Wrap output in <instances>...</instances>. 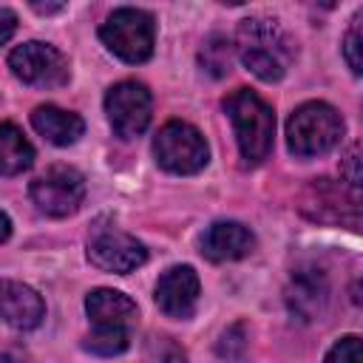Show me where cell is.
I'll use <instances>...</instances> for the list:
<instances>
[{
	"instance_id": "24",
	"label": "cell",
	"mask_w": 363,
	"mask_h": 363,
	"mask_svg": "<svg viewBox=\"0 0 363 363\" xmlns=\"http://www.w3.org/2000/svg\"><path fill=\"white\" fill-rule=\"evenodd\" d=\"M14 31H17V14L9 9H0V45L9 43Z\"/></svg>"
},
{
	"instance_id": "20",
	"label": "cell",
	"mask_w": 363,
	"mask_h": 363,
	"mask_svg": "<svg viewBox=\"0 0 363 363\" xmlns=\"http://www.w3.org/2000/svg\"><path fill=\"white\" fill-rule=\"evenodd\" d=\"M244 349H247V329H244V323H233L218 340V354L224 360H241Z\"/></svg>"
},
{
	"instance_id": "2",
	"label": "cell",
	"mask_w": 363,
	"mask_h": 363,
	"mask_svg": "<svg viewBox=\"0 0 363 363\" xmlns=\"http://www.w3.org/2000/svg\"><path fill=\"white\" fill-rule=\"evenodd\" d=\"M224 111L235 128V139L241 147V156L250 164H258L272 150L275 136V113L272 108L250 88H238L224 99Z\"/></svg>"
},
{
	"instance_id": "12",
	"label": "cell",
	"mask_w": 363,
	"mask_h": 363,
	"mask_svg": "<svg viewBox=\"0 0 363 363\" xmlns=\"http://www.w3.org/2000/svg\"><path fill=\"white\" fill-rule=\"evenodd\" d=\"M0 318L14 329H34L45 318L43 298L20 284V281H0Z\"/></svg>"
},
{
	"instance_id": "13",
	"label": "cell",
	"mask_w": 363,
	"mask_h": 363,
	"mask_svg": "<svg viewBox=\"0 0 363 363\" xmlns=\"http://www.w3.org/2000/svg\"><path fill=\"white\" fill-rule=\"evenodd\" d=\"M255 247L252 233L238 221H216L201 235V252L210 261H235L250 255Z\"/></svg>"
},
{
	"instance_id": "17",
	"label": "cell",
	"mask_w": 363,
	"mask_h": 363,
	"mask_svg": "<svg viewBox=\"0 0 363 363\" xmlns=\"http://www.w3.org/2000/svg\"><path fill=\"white\" fill-rule=\"evenodd\" d=\"M34 162V147L11 122H0V176H17Z\"/></svg>"
},
{
	"instance_id": "21",
	"label": "cell",
	"mask_w": 363,
	"mask_h": 363,
	"mask_svg": "<svg viewBox=\"0 0 363 363\" xmlns=\"http://www.w3.org/2000/svg\"><path fill=\"white\" fill-rule=\"evenodd\" d=\"M323 363H360V337H357V335L340 337V340L329 349V354H326Z\"/></svg>"
},
{
	"instance_id": "22",
	"label": "cell",
	"mask_w": 363,
	"mask_h": 363,
	"mask_svg": "<svg viewBox=\"0 0 363 363\" xmlns=\"http://www.w3.org/2000/svg\"><path fill=\"white\" fill-rule=\"evenodd\" d=\"M343 57H346V62H349V68L354 74L363 71V60H360V14L352 20V28H349V34L343 40Z\"/></svg>"
},
{
	"instance_id": "25",
	"label": "cell",
	"mask_w": 363,
	"mask_h": 363,
	"mask_svg": "<svg viewBox=\"0 0 363 363\" xmlns=\"http://www.w3.org/2000/svg\"><path fill=\"white\" fill-rule=\"evenodd\" d=\"M162 363H187V357H184V352H182L179 346L167 343L164 352H162Z\"/></svg>"
},
{
	"instance_id": "23",
	"label": "cell",
	"mask_w": 363,
	"mask_h": 363,
	"mask_svg": "<svg viewBox=\"0 0 363 363\" xmlns=\"http://www.w3.org/2000/svg\"><path fill=\"white\" fill-rule=\"evenodd\" d=\"M360 156H357V145H352L349 147V153H346V162H343V176H346V182H349V187L352 190H357L360 187Z\"/></svg>"
},
{
	"instance_id": "26",
	"label": "cell",
	"mask_w": 363,
	"mask_h": 363,
	"mask_svg": "<svg viewBox=\"0 0 363 363\" xmlns=\"http://www.w3.org/2000/svg\"><path fill=\"white\" fill-rule=\"evenodd\" d=\"M31 9L40 11V14H54V11H62L65 6L62 3H31Z\"/></svg>"
},
{
	"instance_id": "15",
	"label": "cell",
	"mask_w": 363,
	"mask_h": 363,
	"mask_svg": "<svg viewBox=\"0 0 363 363\" xmlns=\"http://www.w3.org/2000/svg\"><path fill=\"white\" fill-rule=\"evenodd\" d=\"M88 318L96 329H128L136 320V303L116 289H94L85 298Z\"/></svg>"
},
{
	"instance_id": "8",
	"label": "cell",
	"mask_w": 363,
	"mask_h": 363,
	"mask_svg": "<svg viewBox=\"0 0 363 363\" xmlns=\"http://www.w3.org/2000/svg\"><path fill=\"white\" fill-rule=\"evenodd\" d=\"M105 113H108L111 128L116 130V136L133 139L150 125V113H153L150 91L142 82H133V79L119 82L105 96Z\"/></svg>"
},
{
	"instance_id": "5",
	"label": "cell",
	"mask_w": 363,
	"mask_h": 363,
	"mask_svg": "<svg viewBox=\"0 0 363 363\" xmlns=\"http://www.w3.org/2000/svg\"><path fill=\"white\" fill-rule=\"evenodd\" d=\"M153 156L164 170L176 176H190L207 164L210 150H207L204 136L193 125L167 122L153 139Z\"/></svg>"
},
{
	"instance_id": "3",
	"label": "cell",
	"mask_w": 363,
	"mask_h": 363,
	"mask_svg": "<svg viewBox=\"0 0 363 363\" xmlns=\"http://www.w3.org/2000/svg\"><path fill=\"white\" fill-rule=\"evenodd\" d=\"M340 136L343 119L326 102H303L286 122V145L301 159L329 153L340 142Z\"/></svg>"
},
{
	"instance_id": "9",
	"label": "cell",
	"mask_w": 363,
	"mask_h": 363,
	"mask_svg": "<svg viewBox=\"0 0 363 363\" xmlns=\"http://www.w3.org/2000/svg\"><path fill=\"white\" fill-rule=\"evenodd\" d=\"M88 258L105 272H133L145 264L147 250L133 235L116 230V227H96L88 238Z\"/></svg>"
},
{
	"instance_id": "7",
	"label": "cell",
	"mask_w": 363,
	"mask_h": 363,
	"mask_svg": "<svg viewBox=\"0 0 363 363\" xmlns=\"http://www.w3.org/2000/svg\"><path fill=\"white\" fill-rule=\"evenodd\" d=\"M9 68L17 79L34 88H60L68 82V60L45 43H23L9 54Z\"/></svg>"
},
{
	"instance_id": "11",
	"label": "cell",
	"mask_w": 363,
	"mask_h": 363,
	"mask_svg": "<svg viewBox=\"0 0 363 363\" xmlns=\"http://www.w3.org/2000/svg\"><path fill=\"white\" fill-rule=\"evenodd\" d=\"M156 303L167 318L184 320L199 303V275L193 267H170L156 284Z\"/></svg>"
},
{
	"instance_id": "1",
	"label": "cell",
	"mask_w": 363,
	"mask_h": 363,
	"mask_svg": "<svg viewBox=\"0 0 363 363\" xmlns=\"http://www.w3.org/2000/svg\"><path fill=\"white\" fill-rule=\"evenodd\" d=\"M235 48L247 71H252L264 82H278L295 57V45L289 34L267 17H250L241 20L235 31Z\"/></svg>"
},
{
	"instance_id": "16",
	"label": "cell",
	"mask_w": 363,
	"mask_h": 363,
	"mask_svg": "<svg viewBox=\"0 0 363 363\" xmlns=\"http://www.w3.org/2000/svg\"><path fill=\"white\" fill-rule=\"evenodd\" d=\"M31 125H34V130L40 136H45L51 145H60V147L74 145L82 136V130H85V122L77 113L62 111L57 105H40V108H34Z\"/></svg>"
},
{
	"instance_id": "19",
	"label": "cell",
	"mask_w": 363,
	"mask_h": 363,
	"mask_svg": "<svg viewBox=\"0 0 363 363\" xmlns=\"http://www.w3.org/2000/svg\"><path fill=\"white\" fill-rule=\"evenodd\" d=\"M130 346V332L128 329H94L85 337V349L102 357H113L122 354Z\"/></svg>"
},
{
	"instance_id": "6",
	"label": "cell",
	"mask_w": 363,
	"mask_h": 363,
	"mask_svg": "<svg viewBox=\"0 0 363 363\" xmlns=\"http://www.w3.org/2000/svg\"><path fill=\"white\" fill-rule=\"evenodd\" d=\"M28 193L40 213L62 218V216H71L79 210V204L85 199V179L79 170H74L68 164H54L31 182Z\"/></svg>"
},
{
	"instance_id": "14",
	"label": "cell",
	"mask_w": 363,
	"mask_h": 363,
	"mask_svg": "<svg viewBox=\"0 0 363 363\" xmlns=\"http://www.w3.org/2000/svg\"><path fill=\"white\" fill-rule=\"evenodd\" d=\"M326 298H329V284L320 269H298L292 275L286 289V303L292 315H298L301 320H312L323 312Z\"/></svg>"
},
{
	"instance_id": "18",
	"label": "cell",
	"mask_w": 363,
	"mask_h": 363,
	"mask_svg": "<svg viewBox=\"0 0 363 363\" xmlns=\"http://www.w3.org/2000/svg\"><path fill=\"white\" fill-rule=\"evenodd\" d=\"M201 65L213 77H224L230 71V65H233V45H230V40L221 37V34L207 37V43L201 48Z\"/></svg>"
},
{
	"instance_id": "10",
	"label": "cell",
	"mask_w": 363,
	"mask_h": 363,
	"mask_svg": "<svg viewBox=\"0 0 363 363\" xmlns=\"http://www.w3.org/2000/svg\"><path fill=\"white\" fill-rule=\"evenodd\" d=\"M357 190H346L337 182L320 179L312 182V187L303 196V213H309L318 221H349L357 224Z\"/></svg>"
},
{
	"instance_id": "27",
	"label": "cell",
	"mask_w": 363,
	"mask_h": 363,
	"mask_svg": "<svg viewBox=\"0 0 363 363\" xmlns=\"http://www.w3.org/2000/svg\"><path fill=\"white\" fill-rule=\"evenodd\" d=\"M9 233H11V221H9V216L0 210V241H6Z\"/></svg>"
},
{
	"instance_id": "4",
	"label": "cell",
	"mask_w": 363,
	"mask_h": 363,
	"mask_svg": "<svg viewBox=\"0 0 363 363\" xmlns=\"http://www.w3.org/2000/svg\"><path fill=\"white\" fill-rule=\"evenodd\" d=\"M102 43L125 62H145L153 54L156 23L142 9H116L99 28Z\"/></svg>"
}]
</instances>
